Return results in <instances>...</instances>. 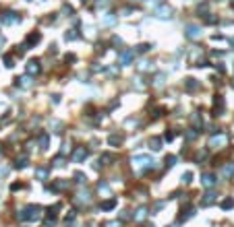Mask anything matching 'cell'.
Returning <instances> with one entry per match:
<instances>
[{
    "label": "cell",
    "mask_w": 234,
    "mask_h": 227,
    "mask_svg": "<svg viewBox=\"0 0 234 227\" xmlns=\"http://www.w3.org/2000/svg\"><path fill=\"white\" fill-rule=\"evenodd\" d=\"M42 211H44V209L37 207V204H27V207L19 213V219L21 221H40Z\"/></svg>",
    "instance_id": "cell-1"
},
{
    "label": "cell",
    "mask_w": 234,
    "mask_h": 227,
    "mask_svg": "<svg viewBox=\"0 0 234 227\" xmlns=\"http://www.w3.org/2000/svg\"><path fill=\"white\" fill-rule=\"evenodd\" d=\"M153 159H149L147 155H137L133 157V165L135 167H145V169H153Z\"/></svg>",
    "instance_id": "cell-2"
},
{
    "label": "cell",
    "mask_w": 234,
    "mask_h": 227,
    "mask_svg": "<svg viewBox=\"0 0 234 227\" xmlns=\"http://www.w3.org/2000/svg\"><path fill=\"white\" fill-rule=\"evenodd\" d=\"M87 157H89V151H87L85 147H79L75 153H73V161H75V163H81L83 159H87Z\"/></svg>",
    "instance_id": "cell-3"
},
{
    "label": "cell",
    "mask_w": 234,
    "mask_h": 227,
    "mask_svg": "<svg viewBox=\"0 0 234 227\" xmlns=\"http://www.w3.org/2000/svg\"><path fill=\"white\" fill-rule=\"evenodd\" d=\"M184 35L191 37V40H195V37H199V35H201V29H199V27H195V25H187V27H184Z\"/></svg>",
    "instance_id": "cell-4"
},
{
    "label": "cell",
    "mask_w": 234,
    "mask_h": 227,
    "mask_svg": "<svg viewBox=\"0 0 234 227\" xmlns=\"http://www.w3.org/2000/svg\"><path fill=\"white\" fill-rule=\"evenodd\" d=\"M201 184L207 186V188H211V186H215V178L211 176V173H205V176H201Z\"/></svg>",
    "instance_id": "cell-5"
},
{
    "label": "cell",
    "mask_w": 234,
    "mask_h": 227,
    "mask_svg": "<svg viewBox=\"0 0 234 227\" xmlns=\"http://www.w3.org/2000/svg\"><path fill=\"white\" fill-rule=\"evenodd\" d=\"M170 13H172V10H170L168 6H162V8L155 10V17H158V19H170Z\"/></svg>",
    "instance_id": "cell-6"
},
{
    "label": "cell",
    "mask_w": 234,
    "mask_h": 227,
    "mask_svg": "<svg viewBox=\"0 0 234 227\" xmlns=\"http://www.w3.org/2000/svg\"><path fill=\"white\" fill-rule=\"evenodd\" d=\"M64 188H69V182H66V180H56V182L52 184V190H54V192H60V190H64Z\"/></svg>",
    "instance_id": "cell-7"
},
{
    "label": "cell",
    "mask_w": 234,
    "mask_h": 227,
    "mask_svg": "<svg viewBox=\"0 0 234 227\" xmlns=\"http://www.w3.org/2000/svg\"><path fill=\"white\" fill-rule=\"evenodd\" d=\"M133 56H135L133 50H125V52L120 54V60H122V64H129L131 60H133Z\"/></svg>",
    "instance_id": "cell-8"
},
{
    "label": "cell",
    "mask_w": 234,
    "mask_h": 227,
    "mask_svg": "<svg viewBox=\"0 0 234 227\" xmlns=\"http://www.w3.org/2000/svg\"><path fill=\"white\" fill-rule=\"evenodd\" d=\"M145 217H147V209H145V207H141L139 211H137V213L133 215V219H135V221H143Z\"/></svg>",
    "instance_id": "cell-9"
},
{
    "label": "cell",
    "mask_w": 234,
    "mask_h": 227,
    "mask_svg": "<svg viewBox=\"0 0 234 227\" xmlns=\"http://www.w3.org/2000/svg\"><path fill=\"white\" fill-rule=\"evenodd\" d=\"M17 85H19V87H23V89L31 87V77H21V79H17Z\"/></svg>",
    "instance_id": "cell-10"
},
{
    "label": "cell",
    "mask_w": 234,
    "mask_h": 227,
    "mask_svg": "<svg viewBox=\"0 0 234 227\" xmlns=\"http://www.w3.org/2000/svg\"><path fill=\"white\" fill-rule=\"evenodd\" d=\"M116 203H118L116 198H110V200H106V203H102V209H104V211H112V209L116 207Z\"/></svg>",
    "instance_id": "cell-11"
},
{
    "label": "cell",
    "mask_w": 234,
    "mask_h": 227,
    "mask_svg": "<svg viewBox=\"0 0 234 227\" xmlns=\"http://www.w3.org/2000/svg\"><path fill=\"white\" fill-rule=\"evenodd\" d=\"M2 21H4L6 25H10V23H17V21H19V17H17L15 13H6V15H4V19H2Z\"/></svg>",
    "instance_id": "cell-12"
},
{
    "label": "cell",
    "mask_w": 234,
    "mask_h": 227,
    "mask_svg": "<svg viewBox=\"0 0 234 227\" xmlns=\"http://www.w3.org/2000/svg\"><path fill=\"white\" fill-rule=\"evenodd\" d=\"M35 178L46 180V178H48V169H46V167H37V169H35Z\"/></svg>",
    "instance_id": "cell-13"
},
{
    "label": "cell",
    "mask_w": 234,
    "mask_h": 227,
    "mask_svg": "<svg viewBox=\"0 0 234 227\" xmlns=\"http://www.w3.org/2000/svg\"><path fill=\"white\" fill-rule=\"evenodd\" d=\"M214 200H215V194H214V192H207V194H205V198H203V207L211 204Z\"/></svg>",
    "instance_id": "cell-14"
},
{
    "label": "cell",
    "mask_w": 234,
    "mask_h": 227,
    "mask_svg": "<svg viewBox=\"0 0 234 227\" xmlns=\"http://www.w3.org/2000/svg\"><path fill=\"white\" fill-rule=\"evenodd\" d=\"M98 190H100V194H108L110 196V186L106 182H100V186H98Z\"/></svg>",
    "instance_id": "cell-15"
},
{
    "label": "cell",
    "mask_w": 234,
    "mask_h": 227,
    "mask_svg": "<svg viewBox=\"0 0 234 227\" xmlns=\"http://www.w3.org/2000/svg\"><path fill=\"white\" fill-rule=\"evenodd\" d=\"M27 72H29V74L40 72V64H37V62H29V66H27Z\"/></svg>",
    "instance_id": "cell-16"
},
{
    "label": "cell",
    "mask_w": 234,
    "mask_h": 227,
    "mask_svg": "<svg viewBox=\"0 0 234 227\" xmlns=\"http://www.w3.org/2000/svg\"><path fill=\"white\" fill-rule=\"evenodd\" d=\"M149 145H151V149H153V151H159V149H162V140H159V138H151Z\"/></svg>",
    "instance_id": "cell-17"
},
{
    "label": "cell",
    "mask_w": 234,
    "mask_h": 227,
    "mask_svg": "<svg viewBox=\"0 0 234 227\" xmlns=\"http://www.w3.org/2000/svg\"><path fill=\"white\" fill-rule=\"evenodd\" d=\"M226 143V136H214L211 138V147H215V145H224Z\"/></svg>",
    "instance_id": "cell-18"
},
{
    "label": "cell",
    "mask_w": 234,
    "mask_h": 227,
    "mask_svg": "<svg viewBox=\"0 0 234 227\" xmlns=\"http://www.w3.org/2000/svg\"><path fill=\"white\" fill-rule=\"evenodd\" d=\"M222 173H224L226 178H230V176H232V173H234V165H232V163H230V165H226V167L222 169Z\"/></svg>",
    "instance_id": "cell-19"
},
{
    "label": "cell",
    "mask_w": 234,
    "mask_h": 227,
    "mask_svg": "<svg viewBox=\"0 0 234 227\" xmlns=\"http://www.w3.org/2000/svg\"><path fill=\"white\" fill-rule=\"evenodd\" d=\"M187 89H189V91H195V89H197V83H195V79H187Z\"/></svg>",
    "instance_id": "cell-20"
},
{
    "label": "cell",
    "mask_w": 234,
    "mask_h": 227,
    "mask_svg": "<svg viewBox=\"0 0 234 227\" xmlns=\"http://www.w3.org/2000/svg\"><path fill=\"white\" fill-rule=\"evenodd\" d=\"M232 207H234V200H232V198H226L224 203H222V209H232Z\"/></svg>",
    "instance_id": "cell-21"
},
{
    "label": "cell",
    "mask_w": 234,
    "mask_h": 227,
    "mask_svg": "<svg viewBox=\"0 0 234 227\" xmlns=\"http://www.w3.org/2000/svg\"><path fill=\"white\" fill-rule=\"evenodd\" d=\"M108 143H110V145H120V143H122V138L114 134V136H110V140H108Z\"/></svg>",
    "instance_id": "cell-22"
},
{
    "label": "cell",
    "mask_w": 234,
    "mask_h": 227,
    "mask_svg": "<svg viewBox=\"0 0 234 227\" xmlns=\"http://www.w3.org/2000/svg\"><path fill=\"white\" fill-rule=\"evenodd\" d=\"M79 200H83V203H89V192H79Z\"/></svg>",
    "instance_id": "cell-23"
},
{
    "label": "cell",
    "mask_w": 234,
    "mask_h": 227,
    "mask_svg": "<svg viewBox=\"0 0 234 227\" xmlns=\"http://www.w3.org/2000/svg\"><path fill=\"white\" fill-rule=\"evenodd\" d=\"M25 165H27V157H21L19 161H17V167H21V169H23Z\"/></svg>",
    "instance_id": "cell-24"
},
{
    "label": "cell",
    "mask_w": 234,
    "mask_h": 227,
    "mask_svg": "<svg viewBox=\"0 0 234 227\" xmlns=\"http://www.w3.org/2000/svg\"><path fill=\"white\" fill-rule=\"evenodd\" d=\"M191 178H193V173H191V172L182 173V182H184V184H189V182H191Z\"/></svg>",
    "instance_id": "cell-25"
},
{
    "label": "cell",
    "mask_w": 234,
    "mask_h": 227,
    "mask_svg": "<svg viewBox=\"0 0 234 227\" xmlns=\"http://www.w3.org/2000/svg\"><path fill=\"white\" fill-rule=\"evenodd\" d=\"M40 145H42V149H48V136H46V134L40 138Z\"/></svg>",
    "instance_id": "cell-26"
},
{
    "label": "cell",
    "mask_w": 234,
    "mask_h": 227,
    "mask_svg": "<svg viewBox=\"0 0 234 227\" xmlns=\"http://www.w3.org/2000/svg\"><path fill=\"white\" fill-rule=\"evenodd\" d=\"M174 161H176V157H172V155H170V157H166V165H168V167H172V165H174Z\"/></svg>",
    "instance_id": "cell-27"
},
{
    "label": "cell",
    "mask_w": 234,
    "mask_h": 227,
    "mask_svg": "<svg viewBox=\"0 0 234 227\" xmlns=\"http://www.w3.org/2000/svg\"><path fill=\"white\" fill-rule=\"evenodd\" d=\"M104 227H120V221H108L104 223Z\"/></svg>",
    "instance_id": "cell-28"
},
{
    "label": "cell",
    "mask_w": 234,
    "mask_h": 227,
    "mask_svg": "<svg viewBox=\"0 0 234 227\" xmlns=\"http://www.w3.org/2000/svg\"><path fill=\"white\" fill-rule=\"evenodd\" d=\"M75 178H77V182H85V180H87L81 172H77V173H75Z\"/></svg>",
    "instance_id": "cell-29"
},
{
    "label": "cell",
    "mask_w": 234,
    "mask_h": 227,
    "mask_svg": "<svg viewBox=\"0 0 234 227\" xmlns=\"http://www.w3.org/2000/svg\"><path fill=\"white\" fill-rule=\"evenodd\" d=\"M106 23H108V25L116 23V17H114V15H108V17H106Z\"/></svg>",
    "instance_id": "cell-30"
},
{
    "label": "cell",
    "mask_w": 234,
    "mask_h": 227,
    "mask_svg": "<svg viewBox=\"0 0 234 227\" xmlns=\"http://www.w3.org/2000/svg\"><path fill=\"white\" fill-rule=\"evenodd\" d=\"M147 50H149V45H147V44H141L139 45V52H147Z\"/></svg>",
    "instance_id": "cell-31"
},
{
    "label": "cell",
    "mask_w": 234,
    "mask_h": 227,
    "mask_svg": "<svg viewBox=\"0 0 234 227\" xmlns=\"http://www.w3.org/2000/svg\"><path fill=\"white\" fill-rule=\"evenodd\" d=\"M164 138H166V140H172V138H174V134H172V132H166Z\"/></svg>",
    "instance_id": "cell-32"
}]
</instances>
